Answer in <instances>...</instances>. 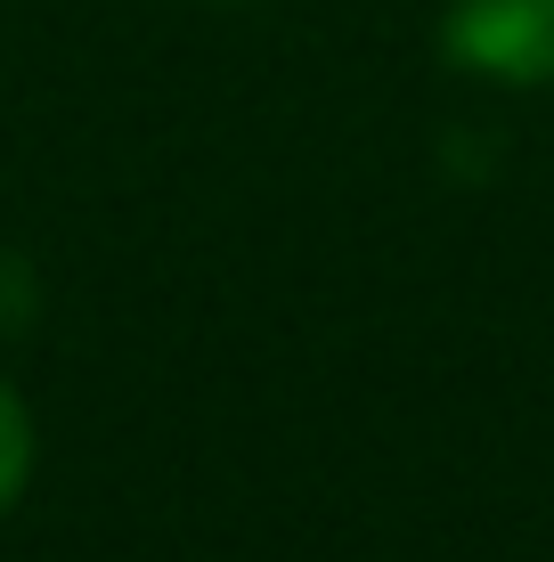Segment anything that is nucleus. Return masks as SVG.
I'll return each instance as SVG.
<instances>
[{
    "instance_id": "f257e3e1",
    "label": "nucleus",
    "mask_w": 554,
    "mask_h": 562,
    "mask_svg": "<svg viewBox=\"0 0 554 562\" xmlns=\"http://www.w3.org/2000/svg\"><path fill=\"white\" fill-rule=\"evenodd\" d=\"M441 57L506 90L554 82V0H449Z\"/></svg>"
},
{
    "instance_id": "f03ea898",
    "label": "nucleus",
    "mask_w": 554,
    "mask_h": 562,
    "mask_svg": "<svg viewBox=\"0 0 554 562\" xmlns=\"http://www.w3.org/2000/svg\"><path fill=\"white\" fill-rule=\"evenodd\" d=\"M33 457H42V432H33V408L9 375H0V514L33 490Z\"/></svg>"
}]
</instances>
